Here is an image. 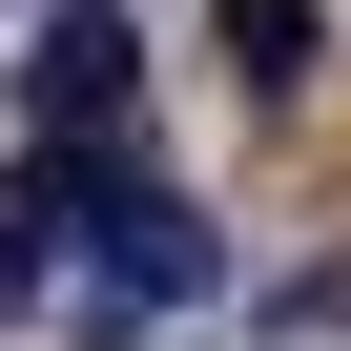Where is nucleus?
Listing matches in <instances>:
<instances>
[{
	"label": "nucleus",
	"instance_id": "f257e3e1",
	"mask_svg": "<svg viewBox=\"0 0 351 351\" xmlns=\"http://www.w3.org/2000/svg\"><path fill=\"white\" fill-rule=\"evenodd\" d=\"M42 228H83V269H104V310H207V289H228V248H207V207H186V186H145L124 145H42Z\"/></svg>",
	"mask_w": 351,
	"mask_h": 351
},
{
	"label": "nucleus",
	"instance_id": "20e7f679",
	"mask_svg": "<svg viewBox=\"0 0 351 351\" xmlns=\"http://www.w3.org/2000/svg\"><path fill=\"white\" fill-rule=\"evenodd\" d=\"M0 310H42V228H0Z\"/></svg>",
	"mask_w": 351,
	"mask_h": 351
},
{
	"label": "nucleus",
	"instance_id": "f03ea898",
	"mask_svg": "<svg viewBox=\"0 0 351 351\" xmlns=\"http://www.w3.org/2000/svg\"><path fill=\"white\" fill-rule=\"evenodd\" d=\"M124 104H145L124 0H42V21H21V124L42 145H124Z\"/></svg>",
	"mask_w": 351,
	"mask_h": 351
},
{
	"label": "nucleus",
	"instance_id": "7ed1b4c3",
	"mask_svg": "<svg viewBox=\"0 0 351 351\" xmlns=\"http://www.w3.org/2000/svg\"><path fill=\"white\" fill-rule=\"evenodd\" d=\"M207 62H228L248 104H310V83H330V0H207Z\"/></svg>",
	"mask_w": 351,
	"mask_h": 351
}]
</instances>
